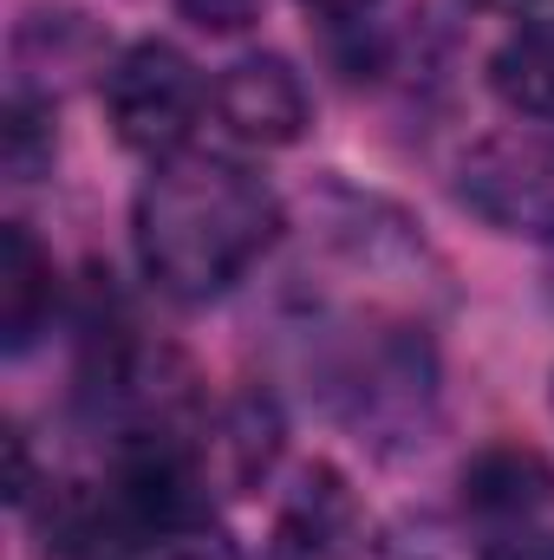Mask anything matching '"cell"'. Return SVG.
<instances>
[{"label":"cell","mask_w":554,"mask_h":560,"mask_svg":"<svg viewBox=\"0 0 554 560\" xmlns=\"http://www.w3.org/2000/svg\"><path fill=\"white\" fill-rule=\"evenodd\" d=\"M7 176L13 183H39L53 170V98L13 92L7 98Z\"/></svg>","instance_id":"11"},{"label":"cell","mask_w":554,"mask_h":560,"mask_svg":"<svg viewBox=\"0 0 554 560\" xmlns=\"http://www.w3.org/2000/svg\"><path fill=\"white\" fill-rule=\"evenodd\" d=\"M476 560H554V528H535V522L503 528L476 548Z\"/></svg>","instance_id":"13"},{"label":"cell","mask_w":554,"mask_h":560,"mask_svg":"<svg viewBox=\"0 0 554 560\" xmlns=\"http://www.w3.org/2000/svg\"><path fill=\"white\" fill-rule=\"evenodd\" d=\"M209 105H216V125L249 150H287L307 138V118H313L300 72L275 52H249L222 66V79L209 85Z\"/></svg>","instance_id":"5"},{"label":"cell","mask_w":554,"mask_h":560,"mask_svg":"<svg viewBox=\"0 0 554 560\" xmlns=\"http://www.w3.org/2000/svg\"><path fill=\"white\" fill-rule=\"evenodd\" d=\"M99 92H105V112H112V131L125 150H138V156H176L189 131H196V118H203V79H196V66L170 46V39H138V46H125L112 66H105V79H99Z\"/></svg>","instance_id":"2"},{"label":"cell","mask_w":554,"mask_h":560,"mask_svg":"<svg viewBox=\"0 0 554 560\" xmlns=\"http://www.w3.org/2000/svg\"><path fill=\"white\" fill-rule=\"evenodd\" d=\"M196 450H203V476H209V482H222L229 495L255 489L280 456V405L268 398V392L229 398L216 418L203 423Z\"/></svg>","instance_id":"6"},{"label":"cell","mask_w":554,"mask_h":560,"mask_svg":"<svg viewBox=\"0 0 554 560\" xmlns=\"http://www.w3.org/2000/svg\"><path fill=\"white\" fill-rule=\"evenodd\" d=\"M280 235V202L275 189L235 163V156H209V150H176L143 176L138 202H131V242H138V268L157 293L203 306L216 293H229L249 275Z\"/></svg>","instance_id":"1"},{"label":"cell","mask_w":554,"mask_h":560,"mask_svg":"<svg viewBox=\"0 0 554 560\" xmlns=\"http://www.w3.org/2000/svg\"><path fill=\"white\" fill-rule=\"evenodd\" d=\"M176 13L203 33H242V26H255L262 0H176Z\"/></svg>","instance_id":"12"},{"label":"cell","mask_w":554,"mask_h":560,"mask_svg":"<svg viewBox=\"0 0 554 560\" xmlns=\"http://www.w3.org/2000/svg\"><path fill=\"white\" fill-rule=\"evenodd\" d=\"M457 202L516 242H554V131H496L457 163Z\"/></svg>","instance_id":"3"},{"label":"cell","mask_w":554,"mask_h":560,"mask_svg":"<svg viewBox=\"0 0 554 560\" xmlns=\"http://www.w3.org/2000/svg\"><path fill=\"white\" fill-rule=\"evenodd\" d=\"M53 306H59L53 255L33 242L26 222H7L0 229V332H7V352H26L46 332Z\"/></svg>","instance_id":"8"},{"label":"cell","mask_w":554,"mask_h":560,"mask_svg":"<svg viewBox=\"0 0 554 560\" xmlns=\"http://www.w3.org/2000/svg\"><path fill=\"white\" fill-rule=\"evenodd\" d=\"M476 7L496 20H516V26H549L554 20V0H476Z\"/></svg>","instance_id":"15"},{"label":"cell","mask_w":554,"mask_h":560,"mask_svg":"<svg viewBox=\"0 0 554 560\" xmlns=\"http://www.w3.org/2000/svg\"><path fill=\"white\" fill-rule=\"evenodd\" d=\"M554 502V469L529 443H489L463 463V509L496 522V528H522Z\"/></svg>","instance_id":"7"},{"label":"cell","mask_w":554,"mask_h":560,"mask_svg":"<svg viewBox=\"0 0 554 560\" xmlns=\"http://www.w3.org/2000/svg\"><path fill=\"white\" fill-rule=\"evenodd\" d=\"M359 535V502L339 469H307L280 509V560H333Z\"/></svg>","instance_id":"9"},{"label":"cell","mask_w":554,"mask_h":560,"mask_svg":"<svg viewBox=\"0 0 554 560\" xmlns=\"http://www.w3.org/2000/svg\"><path fill=\"white\" fill-rule=\"evenodd\" d=\"M430 398H437V372H430V346L417 332H379L339 372V411L379 443L412 436L430 418Z\"/></svg>","instance_id":"4"},{"label":"cell","mask_w":554,"mask_h":560,"mask_svg":"<svg viewBox=\"0 0 554 560\" xmlns=\"http://www.w3.org/2000/svg\"><path fill=\"white\" fill-rule=\"evenodd\" d=\"M489 92L529 118V125H554V20L549 26H516L496 52H489Z\"/></svg>","instance_id":"10"},{"label":"cell","mask_w":554,"mask_h":560,"mask_svg":"<svg viewBox=\"0 0 554 560\" xmlns=\"http://www.w3.org/2000/svg\"><path fill=\"white\" fill-rule=\"evenodd\" d=\"M33 489H39V482H33L26 430H20V423H7V502H13V509H26V502H33Z\"/></svg>","instance_id":"14"},{"label":"cell","mask_w":554,"mask_h":560,"mask_svg":"<svg viewBox=\"0 0 554 560\" xmlns=\"http://www.w3.org/2000/svg\"><path fill=\"white\" fill-rule=\"evenodd\" d=\"M300 7H307L313 20H366L379 0H300Z\"/></svg>","instance_id":"16"}]
</instances>
